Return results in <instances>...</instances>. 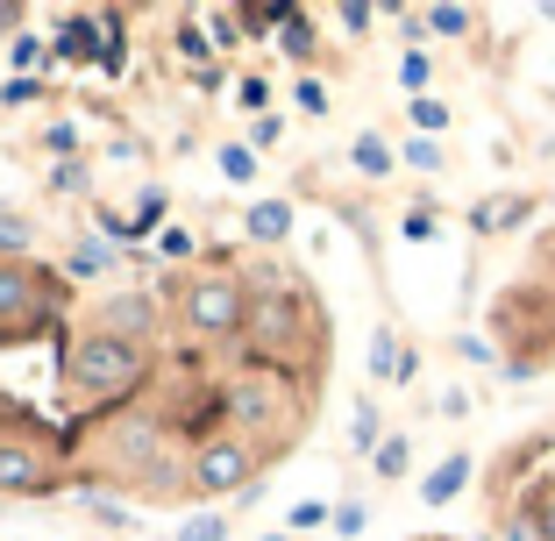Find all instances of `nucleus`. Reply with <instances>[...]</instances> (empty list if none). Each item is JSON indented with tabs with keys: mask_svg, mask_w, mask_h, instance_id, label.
Here are the masks:
<instances>
[{
	"mask_svg": "<svg viewBox=\"0 0 555 541\" xmlns=\"http://www.w3.org/2000/svg\"><path fill=\"white\" fill-rule=\"evenodd\" d=\"M349 165H357L363 179H392V165H399V150L385 143V136H357V150H349Z\"/></svg>",
	"mask_w": 555,
	"mask_h": 541,
	"instance_id": "nucleus-12",
	"label": "nucleus"
},
{
	"mask_svg": "<svg viewBox=\"0 0 555 541\" xmlns=\"http://www.w3.org/2000/svg\"><path fill=\"white\" fill-rule=\"evenodd\" d=\"M0 249H29V221L22 214H0Z\"/></svg>",
	"mask_w": 555,
	"mask_h": 541,
	"instance_id": "nucleus-30",
	"label": "nucleus"
},
{
	"mask_svg": "<svg viewBox=\"0 0 555 541\" xmlns=\"http://www.w3.org/2000/svg\"><path fill=\"white\" fill-rule=\"evenodd\" d=\"M321 520H327V506H321V499H307V506L293 513V527H321Z\"/></svg>",
	"mask_w": 555,
	"mask_h": 541,
	"instance_id": "nucleus-40",
	"label": "nucleus"
},
{
	"mask_svg": "<svg viewBox=\"0 0 555 541\" xmlns=\"http://www.w3.org/2000/svg\"><path fill=\"white\" fill-rule=\"evenodd\" d=\"M29 307H36V279L22 263H0V329H22Z\"/></svg>",
	"mask_w": 555,
	"mask_h": 541,
	"instance_id": "nucleus-8",
	"label": "nucleus"
},
{
	"mask_svg": "<svg viewBox=\"0 0 555 541\" xmlns=\"http://www.w3.org/2000/svg\"><path fill=\"white\" fill-rule=\"evenodd\" d=\"M413 121H421V136H441L449 129V107L441 100H413Z\"/></svg>",
	"mask_w": 555,
	"mask_h": 541,
	"instance_id": "nucleus-27",
	"label": "nucleus"
},
{
	"mask_svg": "<svg viewBox=\"0 0 555 541\" xmlns=\"http://www.w3.org/2000/svg\"><path fill=\"white\" fill-rule=\"evenodd\" d=\"M335 534L357 541V534H363V506H335Z\"/></svg>",
	"mask_w": 555,
	"mask_h": 541,
	"instance_id": "nucleus-36",
	"label": "nucleus"
},
{
	"mask_svg": "<svg viewBox=\"0 0 555 541\" xmlns=\"http://www.w3.org/2000/svg\"><path fill=\"white\" fill-rule=\"evenodd\" d=\"M278 43H285V57H299V65L313 57V29H307V15H299V8L278 22Z\"/></svg>",
	"mask_w": 555,
	"mask_h": 541,
	"instance_id": "nucleus-15",
	"label": "nucleus"
},
{
	"mask_svg": "<svg viewBox=\"0 0 555 541\" xmlns=\"http://www.w3.org/2000/svg\"><path fill=\"white\" fill-rule=\"evenodd\" d=\"M477 229H513V221H527V199H491V207L470 214Z\"/></svg>",
	"mask_w": 555,
	"mask_h": 541,
	"instance_id": "nucleus-17",
	"label": "nucleus"
},
{
	"mask_svg": "<svg viewBox=\"0 0 555 541\" xmlns=\"http://www.w3.org/2000/svg\"><path fill=\"white\" fill-rule=\"evenodd\" d=\"M221 413H229V427L243 435L249 449H257V442H285V435L299 427L293 377H285V371H243L229 385V399H221Z\"/></svg>",
	"mask_w": 555,
	"mask_h": 541,
	"instance_id": "nucleus-1",
	"label": "nucleus"
},
{
	"mask_svg": "<svg viewBox=\"0 0 555 541\" xmlns=\"http://www.w3.org/2000/svg\"><path fill=\"white\" fill-rule=\"evenodd\" d=\"M65 377L79 385L86 399H129L135 385H143V349L115 343V335H79V343L65 349Z\"/></svg>",
	"mask_w": 555,
	"mask_h": 541,
	"instance_id": "nucleus-2",
	"label": "nucleus"
},
{
	"mask_svg": "<svg viewBox=\"0 0 555 541\" xmlns=\"http://www.w3.org/2000/svg\"><path fill=\"white\" fill-rule=\"evenodd\" d=\"M371 377H377V385H406V377H413V349L392 343V329L371 335Z\"/></svg>",
	"mask_w": 555,
	"mask_h": 541,
	"instance_id": "nucleus-9",
	"label": "nucleus"
},
{
	"mask_svg": "<svg viewBox=\"0 0 555 541\" xmlns=\"http://www.w3.org/2000/svg\"><path fill=\"white\" fill-rule=\"evenodd\" d=\"M57 57H100V29L93 22H65L57 29Z\"/></svg>",
	"mask_w": 555,
	"mask_h": 541,
	"instance_id": "nucleus-14",
	"label": "nucleus"
},
{
	"mask_svg": "<svg viewBox=\"0 0 555 541\" xmlns=\"http://www.w3.org/2000/svg\"><path fill=\"white\" fill-rule=\"evenodd\" d=\"M527 520H534V541H555V485L534 499V513H527Z\"/></svg>",
	"mask_w": 555,
	"mask_h": 541,
	"instance_id": "nucleus-26",
	"label": "nucleus"
},
{
	"mask_svg": "<svg viewBox=\"0 0 555 541\" xmlns=\"http://www.w3.org/2000/svg\"><path fill=\"white\" fill-rule=\"evenodd\" d=\"M278 129H285L278 115H257V129H249V150H271V143H278Z\"/></svg>",
	"mask_w": 555,
	"mask_h": 541,
	"instance_id": "nucleus-34",
	"label": "nucleus"
},
{
	"mask_svg": "<svg viewBox=\"0 0 555 541\" xmlns=\"http://www.w3.org/2000/svg\"><path fill=\"white\" fill-rule=\"evenodd\" d=\"M8 57H15V79H36V65H43V36H15Z\"/></svg>",
	"mask_w": 555,
	"mask_h": 541,
	"instance_id": "nucleus-21",
	"label": "nucleus"
},
{
	"mask_svg": "<svg viewBox=\"0 0 555 541\" xmlns=\"http://www.w3.org/2000/svg\"><path fill=\"white\" fill-rule=\"evenodd\" d=\"M548 22H555V0H548Z\"/></svg>",
	"mask_w": 555,
	"mask_h": 541,
	"instance_id": "nucleus-41",
	"label": "nucleus"
},
{
	"mask_svg": "<svg viewBox=\"0 0 555 541\" xmlns=\"http://www.w3.org/2000/svg\"><path fill=\"white\" fill-rule=\"evenodd\" d=\"M179 313H185V329H193V335H243L249 293H243V279H229V271H207V279L185 285Z\"/></svg>",
	"mask_w": 555,
	"mask_h": 541,
	"instance_id": "nucleus-4",
	"label": "nucleus"
},
{
	"mask_svg": "<svg viewBox=\"0 0 555 541\" xmlns=\"http://www.w3.org/2000/svg\"><path fill=\"white\" fill-rule=\"evenodd\" d=\"M157 249H164V257H193V235H185V229H164Z\"/></svg>",
	"mask_w": 555,
	"mask_h": 541,
	"instance_id": "nucleus-37",
	"label": "nucleus"
},
{
	"mask_svg": "<svg viewBox=\"0 0 555 541\" xmlns=\"http://www.w3.org/2000/svg\"><path fill=\"white\" fill-rule=\"evenodd\" d=\"M221 534H229V513H193L179 541H221Z\"/></svg>",
	"mask_w": 555,
	"mask_h": 541,
	"instance_id": "nucleus-22",
	"label": "nucleus"
},
{
	"mask_svg": "<svg viewBox=\"0 0 555 541\" xmlns=\"http://www.w3.org/2000/svg\"><path fill=\"white\" fill-rule=\"evenodd\" d=\"M399 165H413V171H441V143H435V136H413V143H399Z\"/></svg>",
	"mask_w": 555,
	"mask_h": 541,
	"instance_id": "nucleus-20",
	"label": "nucleus"
},
{
	"mask_svg": "<svg viewBox=\"0 0 555 541\" xmlns=\"http://www.w3.org/2000/svg\"><path fill=\"white\" fill-rule=\"evenodd\" d=\"M421 29L427 36H463V29H470V8H427Z\"/></svg>",
	"mask_w": 555,
	"mask_h": 541,
	"instance_id": "nucleus-19",
	"label": "nucleus"
},
{
	"mask_svg": "<svg viewBox=\"0 0 555 541\" xmlns=\"http://www.w3.org/2000/svg\"><path fill=\"white\" fill-rule=\"evenodd\" d=\"M235 100H243L249 115H263V107H271V79H243V86H235Z\"/></svg>",
	"mask_w": 555,
	"mask_h": 541,
	"instance_id": "nucleus-29",
	"label": "nucleus"
},
{
	"mask_svg": "<svg viewBox=\"0 0 555 541\" xmlns=\"http://www.w3.org/2000/svg\"><path fill=\"white\" fill-rule=\"evenodd\" d=\"M470 477H477V456H470V449H449V456H441L435 471L421 477V506H449V499H456Z\"/></svg>",
	"mask_w": 555,
	"mask_h": 541,
	"instance_id": "nucleus-7",
	"label": "nucleus"
},
{
	"mask_svg": "<svg viewBox=\"0 0 555 541\" xmlns=\"http://www.w3.org/2000/svg\"><path fill=\"white\" fill-rule=\"evenodd\" d=\"M207 50H214V36H207V29H193V22H185V29H179V57H185V65H199V57H207Z\"/></svg>",
	"mask_w": 555,
	"mask_h": 541,
	"instance_id": "nucleus-28",
	"label": "nucleus"
},
{
	"mask_svg": "<svg viewBox=\"0 0 555 541\" xmlns=\"http://www.w3.org/2000/svg\"><path fill=\"white\" fill-rule=\"evenodd\" d=\"M349 442H357L363 456H371V449L385 442V435H377V407H371V399H363V407H357V435H349Z\"/></svg>",
	"mask_w": 555,
	"mask_h": 541,
	"instance_id": "nucleus-25",
	"label": "nucleus"
},
{
	"mask_svg": "<svg viewBox=\"0 0 555 541\" xmlns=\"http://www.w3.org/2000/svg\"><path fill=\"white\" fill-rule=\"evenodd\" d=\"M243 229L257 235V243H285V235H293V199H249Z\"/></svg>",
	"mask_w": 555,
	"mask_h": 541,
	"instance_id": "nucleus-10",
	"label": "nucleus"
},
{
	"mask_svg": "<svg viewBox=\"0 0 555 541\" xmlns=\"http://www.w3.org/2000/svg\"><path fill=\"white\" fill-rule=\"evenodd\" d=\"M271 541H278V534H271Z\"/></svg>",
	"mask_w": 555,
	"mask_h": 541,
	"instance_id": "nucleus-42",
	"label": "nucleus"
},
{
	"mask_svg": "<svg viewBox=\"0 0 555 541\" xmlns=\"http://www.w3.org/2000/svg\"><path fill=\"white\" fill-rule=\"evenodd\" d=\"M43 93H50L43 79H8L0 86V107H29V100H43Z\"/></svg>",
	"mask_w": 555,
	"mask_h": 541,
	"instance_id": "nucleus-24",
	"label": "nucleus"
},
{
	"mask_svg": "<svg viewBox=\"0 0 555 541\" xmlns=\"http://www.w3.org/2000/svg\"><path fill=\"white\" fill-rule=\"evenodd\" d=\"M243 335H257V343H285V335H293V307H285V299H249Z\"/></svg>",
	"mask_w": 555,
	"mask_h": 541,
	"instance_id": "nucleus-11",
	"label": "nucleus"
},
{
	"mask_svg": "<svg viewBox=\"0 0 555 541\" xmlns=\"http://www.w3.org/2000/svg\"><path fill=\"white\" fill-rule=\"evenodd\" d=\"M157 214H164V193H143V207H135V221H129V235H143V229H150V221H157Z\"/></svg>",
	"mask_w": 555,
	"mask_h": 541,
	"instance_id": "nucleus-35",
	"label": "nucleus"
},
{
	"mask_svg": "<svg viewBox=\"0 0 555 541\" xmlns=\"http://www.w3.org/2000/svg\"><path fill=\"white\" fill-rule=\"evenodd\" d=\"M399 79H406V86H427V57H421V50H413L406 65H399Z\"/></svg>",
	"mask_w": 555,
	"mask_h": 541,
	"instance_id": "nucleus-39",
	"label": "nucleus"
},
{
	"mask_svg": "<svg viewBox=\"0 0 555 541\" xmlns=\"http://www.w3.org/2000/svg\"><path fill=\"white\" fill-rule=\"evenodd\" d=\"M299 107H307V115H327V86L321 79H299Z\"/></svg>",
	"mask_w": 555,
	"mask_h": 541,
	"instance_id": "nucleus-32",
	"label": "nucleus"
},
{
	"mask_svg": "<svg viewBox=\"0 0 555 541\" xmlns=\"http://www.w3.org/2000/svg\"><path fill=\"white\" fill-rule=\"evenodd\" d=\"M371 22H377V8H363V0H349V8H343V29H349V36H363Z\"/></svg>",
	"mask_w": 555,
	"mask_h": 541,
	"instance_id": "nucleus-33",
	"label": "nucleus"
},
{
	"mask_svg": "<svg viewBox=\"0 0 555 541\" xmlns=\"http://www.w3.org/2000/svg\"><path fill=\"white\" fill-rule=\"evenodd\" d=\"M79 506H86V513H93V520H107V527H121V520H129V513H121V506H107V499H93V492H86V499H79Z\"/></svg>",
	"mask_w": 555,
	"mask_h": 541,
	"instance_id": "nucleus-38",
	"label": "nucleus"
},
{
	"mask_svg": "<svg viewBox=\"0 0 555 541\" xmlns=\"http://www.w3.org/2000/svg\"><path fill=\"white\" fill-rule=\"evenodd\" d=\"M221 179L249 185V179H257V150H249V143H229V150H221Z\"/></svg>",
	"mask_w": 555,
	"mask_h": 541,
	"instance_id": "nucleus-18",
	"label": "nucleus"
},
{
	"mask_svg": "<svg viewBox=\"0 0 555 541\" xmlns=\"http://www.w3.org/2000/svg\"><path fill=\"white\" fill-rule=\"evenodd\" d=\"M43 150H50V157H65V165H72V150H79V121H50Z\"/></svg>",
	"mask_w": 555,
	"mask_h": 541,
	"instance_id": "nucleus-23",
	"label": "nucleus"
},
{
	"mask_svg": "<svg viewBox=\"0 0 555 541\" xmlns=\"http://www.w3.org/2000/svg\"><path fill=\"white\" fill-rule=\"evenodd\" d=\"M249 477H257V449H249L243 435H207V442L193 449V463H185V485H193V499L243 492Z\"/></svg>",
	"mask_w": 555,
	"mask_h": 541,
	"instance_id": "nucleus-3",
	"label": "nucleus"
},
{
	"mask_svg": "<svg viewBox=\"0 0 555 541\" xmlns=\"http://www.w3.org/2000/svg\"><path fill=\"white\" fill-rule=\"evenodd\" d=\"M214 43H221V50L243 43V15H214Z\"/></svg>",
	"mask_w": 555,
	"mask_h": 541,
	"instance_id": "nucleus-31",
	"label": "nucleus"
},
{
	"mask_svg": "<svg viewBox=\"0 0 555 541\" xmlns=\"http://www.w3.org/2000/svg\"><path fill=\"white\" fill-rule=\"evenodd\" d=\"M115 243L107 235H86V243H72V279H100V271H115Z\"/></svg>",
	"mask_w": 555,
	"mask_h": 541,
	"instance_id": "nucleus-13",
	"label": "nucleus"
},
{
	"mask_svg": "<svg viewBox=\"0 0 555 541\" xmlns=\"http://www.w3.org/2000/svg\"><path fill=\"white\" fill-rule=\"evenodd\" d=\"M100 335H115V343H129V349H143L150 343V329H157V307H150L143 293H115V299H100Z\"/></svg>",
	"mask_w": 555,
	"mask_h": 541,
	"instance_id": "nucleus-6",
	"label": "nucleus"
},
{
	"mask_svg": "<svg viewBox=\"0 0 555 541\" xmlns=\"http://www.w3.org/2000/svg\"><path fill=\"white\" fill-rule=\"evenodd\" d=\"M50 449L36 442V435H0V492L8 499H36L50 485Z\"/></svg>",
	"mask_w": 555,
	"mask_h": 541,
	"instance_id": "nucleus-5",
	"label": "nucleus"
},
{
	"mask_svg": "<svg viewBox=\"0 0 555 541\" xmlns=\"http://www.w3.org/2000/svg\"><path fill=\"white\" fill-rule=\"evenodd\" d=\"M371 463H377V477H399V471L413 463V442H406V435H392V442H377V449H371Z\"/></svg>",
	"mask_w": 555,
	"mask_h": 541,
	"instance_id": "nucleus-16",
	"label": "nucleus"
}]
</instances>
